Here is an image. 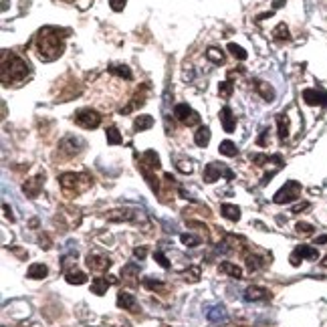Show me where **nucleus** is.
<instances>
[{
  "label": "nucleus",
  "instance_id": "dca6fc26",
  "mask_svg": "<svg viewBox=\"0 0 327 327\" xmlns=\"http://www.w3.org/2000/svg\"><path fill=\"white\" fill-rule=\"evenodd\" d=\"M244 301H249V303H259V301H269L271 299V293H269V289H265V287H259V285H253V287H249L247 291H244Z\"/></svg>",
  "mask_w": 327,
  "mask_h": 327
},
{
  "label": "nucleus",
  "instance_id": "49530a36",
  "mask_svg": "<svg viewBox=\"0 0 327 327\" xmlns=\"http://www.w3.org/2000/svg\"><path fill=\"white\" fill-rule=\"evenodd\" d=\"M134 255H136L140 261H144V259H146V255H148V249H146V247H138V249L134 251Z\"/></svg>",
  "mask_w": 327,
  "mask_h": 327
},
{
  "label": "nucleus",
  "instance_id": "c756f323",
  "mask_svg": "<svg viewBox=\"0 0 327 327\" xmlns=\"http://www.w3.org/2000/svg\"><path fill=\"white\" fill-rule=\"evenodd\" d=\"M218 152L222 154V156H228V158H234L236 154H238V148H236V144H232L230 140H224L220 146H218Z\"/></svg>",
  "mask_w": 327,
  "mask_h": 327
},
{
  "label": "nucleus",
  "instance_id": "8fccbe9b",
  "mask_svg": "<svg viewBox=\"0 0 327 327\" xmlns=\"http://www.w3.org/2000/svg\"><path fill=\"white\" fill-rule=\"evenodd\" d=\"M323 242H327V234H323V236H319V238L315 240V244H323Z\"/></svg>",
  "mask_w": 327,
  "mask_h": 327
},
{
  "label": "nucleus",
  "instance_id": "a211bd4d",
  "mask_svg": "<svg viewBox=\"0 0 327 327\" xmlns=\"http://www.w3.org/2000/svg\"><path fill=\"white\" fill-rule=\"evenodd\" d=\"M117 305L121 307V309H126V311H130V313H140V305H138V299L132 295V293H128V291H121L119 295H117Z\"/></svg>",
  "mask_w": 327,
  "mask_h": 327
},
{
  "label": "nucleus",
  "instance_id": "4c0bfd02",
  "mask_svg": "<svg viewBox=\"0 0 327 327\" xmlns=\"http://www.w3.org/2000/svg\"><path fill=\"white\" fill-rule=\"evenodd\" d=\"M295 232L301 234V236H309V234L315 232V228H313V224H309V222H299V224L295 226Z\"/></svg>",
  "mask_w": 327,
  "mask_h": 327
},
{
  "label": "nucleus",
  "instance_id": "f257e3e1",
  "mask_svg": "<svg viewBox=\"0 0 327 327\" xmlns=\"http://www.w3.org/2000/svg\"><path fill=\"white\" fill-rule=\"evenodd\" d=\"M69 36L67 28L57 26H45L34 36V51L40 61H55L65 51V38Z\"/></svg>",
  "mask_w": 327,
  "mask_h": 327
},
{
  "label": "nucleus",
  "instance_id": "37998d69",
  "mask_svg": "<svg viewBox=\"0 0 327 327\" xmlns=\"http://www.w3.org/2000/svg\"><path fill=\"white\" fill-rule=\"evenodd\" d=\"M154 259L158 261V265H160L162 269H170V263H168V259H166V255H164L162 251H156V253H154Z\"/></svg>",
  "mask_w": 327,
  "mask_h": 327
},
{
  "label": "nucleus",
  "instance_id": "393cba45",
  "mask_svg": "<svg viewBox=\"0 0 327 327\" xmlns=\"http://www.w3.org/2000/svg\"><path fill=\"white\" fill-rule=\"evenodd\" d=\"M220 212H222L224 218H228V220H232V222H236V220L240 218V208L234 206V204H222V206H220Z\"/></svg>",
  "mask_w": 327,
  "mask_h": 327
},
{
  "label": "nucleus",
  "instance_id": "a19ab883",
  "mask_svg": "<svg viewBox=\"0 0 327 327\" xmlns=\"http://www.w3.org/2000/svg\"><path fill=\"white\" fill-rule=\"evenodd\" d=\"M184 279L190 281V283H196V281L200 279V267H192L190 271H186V273H184Z\"/></svg>",
  "mask_w": 327,
  "mask_h": 327
},
{
  "label": "nucleus",
  "instance_id": "ddd939ff",
  "mask_svg": "<svg viewBox=\"0 0 327 327\" xmlns=\"http://www.w3.org/2000/svg\"><path fill=\"white\" fill-rule=\"evenodd\" d=\"M303 259H307V261H317V259H319L317 249L307 247V244H299V247L291 253V259H289V261H291L293 267H299V263H301Z\"/></svg>",
  "mask_w": 327,
  "mask_h": 327
},
{
  "label": "nucleus",
  "instance_id": "c03bdc74",
  "mask_svg": "<svg viewBox=\"0 0 327 327\" xmlns=\"http://www.w3.org/2000/svg\"><path fill=\"white\" fill-rule=\"evenodd\" d=\"M38 242H40V247H43L45 251H49V249L53 247V240H51L49 234H40V236H38Z\"/></svg>",
  "mask_w": 327,
  "mask_h": 327
},
{
  "label": "nucleus",
  "instance_id": "ea45409f",
  "mask_svg": "<svg viewBox=\"0 0 327 327\" xmlns=\"http://www.w3.org/2000/svg\"><path fill=\"white\" fill-rule=\"evenodd\" d=\"M180 240H182V244H186V247H198V244H200V238L194 236V234H180Z\"/></svg>",
  "mask_w": 327,
  "mask_h": 327
},
{
  "label": "nucleus",
  "instance_id": "de8ad7c7",
  "mask_svg": "<svg viewBox=\"0 0 327 327\" xmlns=\"http://www.w3.org/2000/svg\"><path fill=\"white\" fill-rule=\"evenodd\" d=\"M307 208H309V204H307V202H303V204H299V206H295V208H293V214H299L301 210H307Z\"/></svg>",
  "mask_w": 327,
  "mask_h": 327
},
{
  "label": "nucleus",
  "instance_id": "473e14b6",
  "mask_svg": "<svg viewBox=\"0 0 327 327\" xmlns=\"http://www.w3.org/2000/svg\"><path fill=\"white\" fill-rule=\"evenodd\" d=\"M105 136H107V144H109V146H119V144L124 142V138H121V134L117 132V128H115V126L107 128Z\"/></svg>",
  "mask_w": 327,
  "mask_h": 327
},
{
  "label": "nucleus",
  "instance_id": "a18cd8bd",
  "mask_svg": "<svg viewBox=\"0 0 327 327\" xmlns=\"http://www.w3.org/2000/svg\"><path fill=\"white\" fill-rule=\"evenodd\" d=\"M126 2H128V0H109V6H111V10L121 12V10L126 8Z\"/></svg>",
  "mask_w": 327,
  "mask_h": 327
},
{
  "label": "nucleus",
  "instance_id": "bb28decb",
  "mask_svg": "<svg viewBox=\"0 0 327 327\" xmlns=\"http://www.w3.org/2000/svg\"><path fill=\"white\" fill-rule=\"evenodd\" d=\"M289 38H291V34H289V26H287L285 22L277 24V26H275V30H273V40H277V43H285V40H289Z\"/></svg>",
  "mask_w": 327,
  "mask_h": 327
},
{
  "label": "nucleus",
  "instance_id": "2eb2a0df",
  "mask_svg": "<svg viewBox=\"0 0 327 327\" xmlns=\"http://www.w3.org/2000/svg\"><path fill=\"white\" fill-rule=\"evenodd\" d=\"M43 186H45V172L36 174L34 178H28V180L22 184V192H24L28 198H36V196L40 194Z\"/></svg>",
  "mask_w": 327,
  "mask_h": 327
},
{
  "label": "nucleus",
  "instance_id": "f8f14e48",
  "mask_svg": "<svg viewBox=\"0 0 327 327\" xmlns=\"http://www.w3.org/2000/svg\"><path fill=\"white\" fill-rule=\"evenodd\" d=\"M105 218H107L109 222H140L144 216L140 214V210H132V208H117V210H111Z\"/></svg>",
  "mask_w": 327,
  "mask_h": 327
},
{
  "label": "nucleus",
  "instance_id": "aec40b11",
  "mask_svg": "<svg viewBox=\"0 0 327 327\" xmlns=\"http://www.w3.org/2000/svg\"><path fill=\"white\" fill-rule=\"evenodd\" d=\"M255 83V91L265 99V101H275V89L269 85V83H265V81H261V79H255L253 81Z\"/></svg>",
  "mask_w": 327,
  "mask_h": 327
},
{
  "label": "nucleus",
  "instance_id": "79ce46f5",
  "mask_svg": "<svg viewBox=\"0 0 327 327\" xmlns=\"http://www.w3.org/2000/svg\"><path fill=\"white\" fill-rule=\"evenodd\" d=\"M176 168L182 172V174H192V170H194V166L190 160H178L176 162Z\"/></svg>",
  "mask_w": 327,
  "mask_h": 327
},
{
  "label": "nucleus",
  "instance_id": "7ed1b4c3",
  "mask_svg": "<svg viewBox=\"0 0 327 327\" xmlns=\"http://www.w3.org/2000/svg\"><path fill=\"white\" fill-rule=\"evenodd\" d=\"M59 184H61V190L65 196L69 198H75L83 192H87L91 186H93V176L87 174V172H67V174H61L59 176Z\"/></svg>",
  "mask_w": 327,
  "mask_h": 327
},
{
  "label": "nucleus",
  "instance_id": "6ab92c4d",
  "mask_svg": "<svg viewBox=\"0 0 327 327\" xmlns=\"http://www.w3.org/2000/svg\"><path fill=\"white\" fill-rule=\"evenodd\" d=\"M220 124H222V130L226 132V134H232L234 132V128H236V117L232 115V109L226 105V107H222L220 109Z\"/></svg>",
  "mask_w": 327,
  "mask_h": 327
},
{
  "label": "nucleus",
  "instance_id": "423d86ee",
  "mask_svg": "<svg viewBox=\"0 0 327 327\" xmlns=\"http://www.w3.org/2000/svg\"><path fill=\"white\" fill-rule=\"evenodd\" d=\"M244 261H247V267H249V271L251 273H257V271H261V269H265L267 265H271V255L269 253H265V251H261V249H247V253H244Z\"/></svg>",
  "mask_w": 327,
  "mask_h": 327
},
{
  "label": "nucleus",
  "instance_id": "cd10ccee",
  "mask_svg": "<svg viewBox=\"0 0 327 327\" xmlns=\"http://www.w3.org/2000/svg\"><path fill=\"white\" fill-rule=\"evenodd\" d=\"M154 126V117L152 115H138L136 121H134V130L136 132H146Z\"/></svg>",
  "mask_w": 327,
  "mask_h": 327
},
{
  "label": "nucleus",
  "instance_id": "f704fd0d",
  "mask_svg": "<svg viewBox=\"0 0 327 327\" xmlns=\"http://www.w3.org/2000/svg\"><path fill=\"white\" fill-rule=\"evenodd\" d=\"M109 73H113V75H117V77H124V79H132V71H130V67H126V65H111L109 67Z\"/></svg>",
  "mask_w": 327,
  "mask_h": 327
},
{
  "label": "nucleus",
  "instance_id": "412c9836",
  "mask_svg": "<svg viewBox=\"0 0 327 327\" xmlns=\"http://www.w3.org/2000/svg\"><path fill=\"white\" fill-rule=\"evenodd\" d=\"M113 283H115V279L95 277V279H93V283H91V293H95V295H103V293H107V289H109Z\"/></svg>",
  "mask_w": 327,
  "mask_h": 327
},
{
  "label": "nucleus",
  "instance_id": "3c124183",
  "mask_svg": "<svg viewBox=\"0 0 327 327\" xmlns=\"http://www.w3.org/2000/svg\"><path fill=\"white\" fill-rule=\"evenodd\" d=\"M323 267H327V257L323 259Z\"/></svg>",
  "mask_w": 327,
  "mask_h": 327
},
{
  "label": "nucleus",
  "instance_id": "9d476101",
  "mask_svg": "<svg viewBox=\"0 0 327 327\" xmlns=\"http://www.w3.org/2000/svg\"><path fill=\"white\" fill-rule=\"evenodd\" d=\"M220 176H224L226 180H234L232 170H230V168H226L224 164H218V162L206 164V168H204V182L212 184V182H216Z\"/></svg>",
  "mask_w": 327,
  "mask_h": 327
},
{
  "label": "nucleus",
  "instance_id": "2f4dec72",
  "mask_svg": "<svg viewBox=\"0 0 327 327\" xmlns=\"http://www.w3.org/2000/svg\"><path fill=\"white\" fill-rule=\"evenodd\" d=\"M206 317H208L210 321H214V323H218V321H224V319H226V311H224V307H222V305H216V307H212V309H208V313H206Z\"/></svg>",
  "mask_w": 327,
  "mask_h": 327
},
{
  "label": "nucleus",
  "instance_id": "c85d7f7f",
  "mask_svg": "<svg viewBox=\"0 0 327 327\" xmlns=\"http://www.w3.org/2000/svg\"><path fill=\"white\" fill-rule=\"evenodd\" d=\"M277 126H279V140L285 142L289 138V119L285 113H279L277 115Z\"/></svg>",
  "mask_w": 327,
  "mask_h": 327
},
{
  "label": "nucleus",
  "instance_id": "39448f33",
  "mask_svg": "<svg viewBox=\"0 0 327 327\" xmlns=\"http://www.w3.org/2000/svg\"><path fill=\"white\" fill-rule=\"evenodd\" d=\"M73 121L83 130H95L101 126V113L91 107H85V109H79L73 113Z\"/></svg>",
  "mask_w": 327,
  "mask_h": 327
},
{
  "label": "nucleus",
  "instance_id": "7c9ffc66",
  "mask_svg": "<svg viewBox=\"0 0 327 327\" xmlns=\"http://www.w3.org/2000/svg\"><path fill=\"white\" fill-rule=\"evenodd\" d=\"M140 275V265L138 263H128L124 269H121V277L126 281H134V277Z\"/></svg>",
  "mask_w": 327,
  "mask_h": 327
},
{
  "label": "nucleus",
  "instance_id": "6e6552de",
  "mask_svg": "<svg viewBox=\"0 0 327 327\" xmlns=\"http://www.w3.org/2000/svg\"><path fill=\"white\" fill-rule=\"evenodd\" d=\"M301 196V184L297 180H289L277 194H275V204H289Z\"/></svg>",
  "mask_w": 327,
  "mask_h": 327
},
{
  "label": "nucleus",
  "instance_id": "e433bc0d",
  "mask_svg": "<svg viewBox=\"0 0 327 327\" xmlns=\"http://www.w3.org/2000/svg\"><path fill=\"white\" fill-rule=\"evenodd\" d=\"M228 51L232 53V57H236L238 61H244L249 55H247V51L242 49V47H238L236 43H228Z\"/></svg>",
  "mask_w": 327,
  "mask_h": 327
},
{
  "label": "nucleus",
  "instance_id": "20e7f679",
  "mask_svg": "<svg viewBox=\"0 0 327 327\" xmlns=\"http://www.w3.org/2000/svg\"><path fill=\"white\" fill-rule=\"evenodd\" d=\"M138 168H140L142 176L148 180L150 188H152L154 192H160V186H158V180H156V174H154V170H160V158H158V154H156L154 150L144 152V156H142L140 162H138Z\"/></svg>",
  "mask_w": 327,
  "mask_h": 327
},
{
  "label": "nucleus",
  "instance_id": "9b49d317",
  "mask_svg": "<svg viewBox=\"0 0 327 327\" xmlns=\"http://www.w3.org/2000/svg\"><path fill=\"white\" fill-rule=\"evenodd\" d=\"M174 117L184 126H198L200 124V115L188 103H178L174 107Z\"/></svg>",
  "mask_w": 327,
  "mask_h": 327
},
{
  "label": "nucleus",
  "instance_id": "c9c22d12",
  "mask_svg": "<svg viewBox=\"0 0 327 327\" xmlns=\"http://www.w3.org/2000/svg\"><path fill=\"white\" fill-rule=\"evenodd\" d=\"M142 285L146 287V289H150V291H164V285L162 281H156V279H152V277H146L144 281H142Z\"/></svg>",
  "mask_w": 327,
  "mask_h": 327
},
{
  "label": "nucleus",
  "instance_id": "1a4fd4ad",
  "mask_svg": "<svg viewBox=\"0 0 327 327\" xmlns=\"http://www.w3.org/2000/svg\"><path fill=\"white\" fill-rule=\"evenodd\" d=\"M87 269L91 273H105L109 267H111V259L107 255H103L101 251H91L87 255V261H85Z\"/></svg>",
  "mask_w": 327,
  "mask_h": 327
},
{
  "label": "nucleus",
  "instance_id": "09e8293b",
  "mask_svg": "<svg viewBox=\"0 0 327 327\" xmlns=\"http://www.w3.org/2000/svg\"><path fill=\"white\" fill-rule=\"evenodd\" d=\"M4 212H6V218H10V220H14V216H12V214H10V212H12V210H10V208H8V204H4Z\"/></svg>",
  "mask_w": 327,
  "mask_h": 327
},
{
  "label": "nucleus",
  "instance_id": "4be33fe9",
  "mask_svg": "<svg viewBox=\"0 0 327 327\" xmlns=\"http://www.w3.org/2000/svg\"><path fill=\"white\" fill-rule=\"evenodd\" d=\"M210 138H212L210 130H208L206 126H202V128H198V132L194 134V144H196L198 148H206V146L210 144Z\"/></svg>",
  "mask_w": 327,
  "mask_h": 327
},
{
  "label": "nucleus",
  "instance_id": "603ef678",
  "mask_svg": "<svg viewBox=\"0 0 327 327\" xmlns=\"http://www.w3.org/2000/svg\"><path fill=\"white\" fill-rule=\"evenodd\" d=\"M160 327H168V325H160Z\"/></svg>",
  "mask_w": 327,
  "mask_h": 327
},
{
  "label": "nucleus",
  "instance_id": "f03ea898",
  "mask_svg": "<svg viewBox=\"0 0 327 327\" xmlns=\"http://www.w3.org/2000/svg\"><path fill=\"white\" fill-rule=\"evenodd\" d=\"M28 71H30L28 63L22 57H18L12 51L2 53V69H0V73H2V83L4 85H14V83L24 81L28 77Z\"/></svg>",
  "mask_w": 327,
  "mask_h": 327
},
{
  "label": "nucleus",
  "instance_id": "72a5a7b5",
  "mask_svg": "<svg viewBox=\"0 0 327 327\" xmlns=\"http://www.w3.org/2000/svg\"><path fill=\"white\" fill-rule=\"evenodd\" d=\"M206 59H208L210 63H214V65H220V63H224V53L218 51V49H214V47H210V49L206 51Z\"/></svg>",
  "mask_w": 327,
  "mask_h": 327
},
{
  "label": "nucleus",
  "instance_id": "0eeeda50",
  "mask_svg": "<svg viewBox=\"0 0 327 327\" xmlns=\"http://www.w3.org/2000/svg\"><path fill=\"white\" fill-rule=\"evenodd\" d=\"M83 148H85V142H83V140L73 138V136H67V138L59 144V156H61L63 160H71V158H75L77 154H81Z\"/></svg>",
  "mask_w": 327,
  "mask_h": 327
},
{
  "label": "nucleus",
  "instance_id": "b1692460",
  "mask_svg": "<svg viewBox=\"0 0 327 327\" xmlns=\"http://www.w3.org/2000/svg\"><path fill=\"white\" fill-rule=\"evenodd\" d=\"M47 275H49V269H47L43 263H34V265H30L28 271H26V277H28V279H45Z\"/></svg>",
  "mask_w": 327,
  "mask_h": 327
},
{
  "label": "nucleus",
  "instance_id": "58836bf2",
  "mask_svg": "<svg viewBox=\"0 0 327 327\" xmlns=\"http://www.w3.org/2000/svg\"><path fill=\"white\" fill-rule=\"evenodd\" d=\"M218 95H220L222 99H228V97L232 95V83H230V81H222V83L218 85Z\"/></svg>",
  "mask_w": 327,
  "mask_h": 327
},
{
  "label": "nucleus",
  "instance_id": "5701e85b",
  "mask_svg": "<svg viewBox=\"0 0 327 327\" xmlns=\"http://www.w3.org/2000/svg\"><path fill=\"white\" fill-rule=\"evenodd\" d=\"M220 273H226L228 277H232V279H242V269L238 267V265H234V263H230V261H224V263H220Z\"/></svg>",
  "mask_w": 327,
  "mask_h": 327
},
{
  "label": "nucleus",
  "instance_id": "4468645a",
  "mask_svg": "<svg viewBox=\"0 0 327 327\" xmlns=\"http://www.w3.org/2000/svg\"><path fill=\"white\" fill-rule=\"evenodd\" d=\"M148 93H150V83H142L140 89L134 93L132 101L121 109V113H132V111H136L138 107H142V105L146 103V99H148Z\"/></svg>",
  "mask_w": 327,
  "mask_h": 327
},
{
  "label": "nucleus",
  "instance_id": "f3484780",
  "mask_svg": "<svg viewBox=\"0 0 327 327\" xmlns=\"http://www.w3.org/2000/svg\"><path fill=\"white\" fill-rule=\"evenodd\" d=\"M303 101L309 105H321L327 107V93L319 91V89H305L303 91Z\"/></svg>",
  "mask_w": 327,
  "mask_h": 327
},
{
  "label": "nucleus",
  "instance_id": "a878e982",
  "mask_svg": "<svg viewBox=\"0 0 327 327\" xmlns=\"http://www.w3.org/2000/svg\"><path fill=\"white\" fill-rule=\"evenodd\" d=\"M65 279H67V283H69V285H83V283H87V275H85L83 271H77V269L67 271Z\"/></svg>",
  "mask_w": 327,
  "mask_h": 327
}]
</instances>
